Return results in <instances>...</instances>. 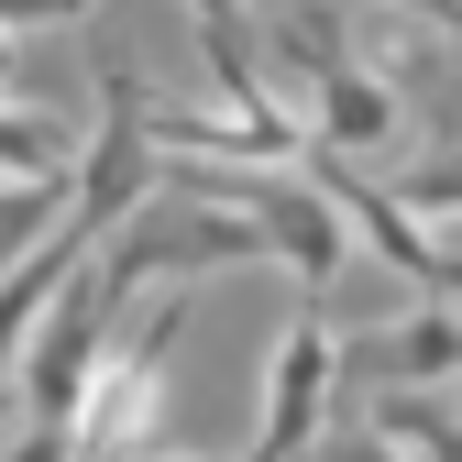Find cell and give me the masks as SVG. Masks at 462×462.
<instances>
[{
    "label": "cell",
    "mask_w": 462,
    "mask_h": 462,
    "mask_svg": "<svg viewBox=\"0 0 462 462\" xmlns=\"http://www.w3.org/2000/svg\"><path fill=\"white\" fill-rule=\"evenodd\" d=\"M133 199H143V99L122 78V55H99V143L78 165V209H67V231H55L44 254H23L12 275H0V364H12L23 341H33V319L67 298V275L133 220Z\"/></svg>",
    "instance_id": "obj_1"
},
{
    "label": "cell",
    "mask_w": 462,
    "mask_h": 462,
    "mask_svg": "<svg viewBox=\"0 0 462 462\" xmlns=\"http://www.w3.org/2000/svg\"><path fill=\"white\" fill-rule=\"evenodd\" d=\"M188 199L243 209V220L264 231V254H286V264H298V286H309V298L341 275V254H353V220H341L319 188H275V177H188Z\"/></svg>",
    "instance_id": "obj_2"
},
{
    "label": "cell",
    "mask_w": 462,
    "mask_h": 462,
    "mask_svg": "<svg viewBox=\"0 0 462 462\" xmlns=\"http://www.w3.org/2000/svg\"><path fill=\"white\" fill-rule=\"evenodd\" d=\"M286 55L319 78V143H330V154H374V143L396 133V99L353 67V55H341V23H330V12L286 23Z\"/></svg>",
    "instance_id": "obj_3"
},
{
    "label": "cell",
    "mask_w": 462,
    "mask_h": 462,
    "mask_svg": "<svg viewBox=\"0 0 462 462\" xmlns=\"http://www.w3.org/2000/svg\"><path fill=\"white\" fill-rule=\"evenodd\" d=\"M309 188H319V199H330L341 220H353L364 243H374V254H385L396 275H408V286H440V254H430V231H419V209H396V188H374L364 165H341L330 143L309 154Z\"/></svg>",
    "instance_id": "obj_4"
},
{
    "label": "cell",
    "mask_w": 462,
    "mask_h": 462,
    "mask_svg": "<svg viewBox=\"0 0 462 462\" xmlns=\"http://www.w3.org/2000/svg\"><path fill=\"white\" fill-rule=\"evenodd\" d=\"M330 374H341V341H330L319 319H298V330H286V353H275V385H264V440H254L243 462H298V451L319 440Z\"/></svg>",
    "instance_id": "obj_5"
},
{
    "label": "cell",
    "mask_w": 462,
    "mask_h": 462,
    "mask_svg": "<svg viewBox=\"0 0 462 462\" xmlns=\"http://www.w3.org/2000/svg\"><path fill=\"white\" fill-rule=\"evenodd\" d=\"M110 286L99 275H67V309L44 330V364H33V419L44 430H78V396H88V364H99V330H110Z\"/></svg>",
    "instance_id": "obj_6"
},
{
    "label": "cell",
    "mask_w": 462,
    "mask_h": 462,
    "mask_svg": "<svg viewBox=\"0 0 462 462\" xmlns=\"http://www.w3.org/2000/svg\"><path fill=\"white\" fill-rule=\"evenodd\" d=\"M385 374H396V385H440V374H462V319H451V298L419 309L408 330H385Z\"/></svg>",
    "instance_id": "obj_7"
},
{
    "label": "cell",
    "mask_w": 462,
    "mask_h": 462,
    "mask_svg": "<svg viewBox=\"0 0 462 462\" xmlns=\"http://www.w3.org/2000/svg\"><path fill=\"white\" fill-rule=\"evenodd\" d=\"M0 165H12V177H33V188H67V177H78L55 122H0Z\"/></svg>",
    "instance_id": "obj_8"
},
{
    "label": "cell",
    "mask_w": 462,
    "mask_h": 462,
    "mask_svg": "<svg viewBox=\"0 0 462 462\" xmlns=\"http://www.w3.org/2000/svg\"><path fill=\"white\" fill-rule=\"evenodd\" d=\"M374 419L396 430V451H419V462H462V430H451L440 408H408V385H396V396H385Z\"/></svg>",
    "instance_id": "obj_9"
},
{
    "label": "cell",
    "mask_w": 462,
    "mask_h": 462,
    "mask_svg": "<svg viewBox=\"0 0 462 462\" xmlns=\"http://www.w3.org/2000/svg\"><path fill=\"white\" fill-rule=\"evenodd\" d=\"M396 209H462V154H451V165H408Z\"/></svg>",
    "instance_id": "obj_10"
},
{
    "label": "cell",
    "mask_w": 462,
    "mask_h": 462,
    "mask_svg": "<svg viewBox=\"0 0 462 462\" xmlns=\"http://www.w3.org/2000/svg\"><path fill=\"white\" fill-rule=\"evenodd\" d=\"M33 243H44V188L0 199V264H12V254H33Z\"/></svg>",
    "instance_id": "obj_11"
},
{
    "label": "cell",
    "mask_w": 462,
    "mask_h": 462,
    "mask_svg": "<svg viewBox=\"0 0 462 462\" xmlns=\"http://www.w3.org/2000/svg\"><path fill=\"white\" fill-rule=\"evenodd\" d=\"M55 12H88V0H0V33L12 23H55Z\"/></svg>",
    "instance_id": "obj_12"
},
{
    "label": "cell",
    "mask_w": 462,
    "mask_h": 462,
    "mask_svg": "<svg viewBox=\"0 0 462 462\" xmlns=\"http://www.w3.org/2000/svg\"><path fill=\"white\" fill-rule=\"evenodd\" d=\"M12 462H78V440H67V430H33V440H23Z\"/></svg>",
    "instance_id": "obj_13"
},
{
    "label": "cell",
    "mask_w": 462,
    "mask_h": 462,
    "mask_svg": "<svg viewBox=\"0 0 462 462\" xmlns=\"http://www.w3.org/2000/svg\"><path fill=\"white\" fill-rule=\"evenodd\" d=\"M408 12H430L440 33H462V0H408Z\"/></svg>",
    "instance_id": "obj_14"
},
{
    "label": "cell",
    "mask_w": 462,
    "mask_h": 462,
    "mask_svg": "<svg viewBox=\"0 0 462 462\" xmlns=\"http://www.w3.org/2000/svg\"><path fill=\"white\" fill-rule=\"evenodd\" d=\"M430 298H451V309H462V264H451V254H440V286H430Z\"/></svg>",
    "instance_id": "obj_15"
},
{
    "label": "cell",
    "mask_w": 462,
    "mask_h": 462,
    "mask_svg": "<svg viewBox=\"0 0 462 462\" xmlns=\"http://www.w3.org/2000/svg\"><path fill=\"white\" fill-rule=\"evenodd\" d=\"M353 462H408V451H353Z\"/></svg>",
    "instance_id": "obj_16"
},
{
    "label": "cell",
    "mask_w": 462,
    "mask_h": 462,
    "mask_svg": "<svg viewBox=\"0 0 462 462\" xmlns=\"http://www.w3.org/2000/svg\"><path fill=\"white\" fill-rule=\"evenodd\" d=\"M0 78H12V33H0Z\"/></svg>",
    "instance_id": "obj_17"
},
{
    "label": "cell",
    "mask_w": 462,
    "mask_h": 462,
    "mask_svg": "<svg viewBox=\"0 0 462 462\" xmlns=\"http://www.w3.org/2000/svg\"><path fill=\"white\" fill-rule=\"evenodd\" d=\"M0 408H12V396H0Z\"/></svg>",
    "instance_id": "obj_18"
}]
</instances>
